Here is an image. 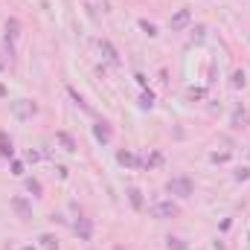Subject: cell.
Wrapping results in <instances>:
<instances>
[{
	"label": "cell",
	"instance_id": "6da1fadb",
	"mask_svg": "<svg viewBox=\"0 0 250 250\" xmlns=\"http://www.w3.org/2000/svg\"><path fill=\"white\" fill-rule=\"evenodd\" d=\"M166 192L175 195V198H192L195 195V181L187 178V175H175L166 181Z\"/></svg>",
	"mask_w": 250,
	"mask_h": 250
},
{
	"label": "cell",
	"instance_id": "7a4b0ae2",
	"mask_svg": "<svg viewBox=\"0 0 250 250\" xmlns=\"http://www.w3.org/2000/svg\"><path fill=\"white\" fill-rule=\"evenodd\" d=\"M9 114L18 123H26V120H32L38 114V102L35 99H15V102H9Z\"/></svg>",
	"mask_w": 250,
	"mask_h": 250
},
{
	"label": "cell",
	"instance_id": "3957f363",
	"mask_svg": "<svg viewBox=\"0 0 250 250\" xmlns=\"http://www.w3.org/2000/svg\"><path fill=\"white\" fill-rule=\"evenodd\" d=\"M148 212H151V218H157V221H169V218L178 215V204H175V201H154V204L148 207Z\"/></svg>",
	"mask_w": 250,
	"mask_h": 250
},
{
	"label": "cell",
	"instance_id": "277c9868",
	"mask_svg": "<svg viewBox=\"0 0 250 250\" xmlns=\"http://www.w3.org/2000/svg\"><path fill=\"white\" fill-rule=\"evenodd\" d=\"M9 207L15 209V215H18L21 221H29V218H32V204L26 201V195H15V198L9 201Z\"/></svg>",
	"mask_w": 250,
	"mask_h": 250
},
{
	"label": "cell",
	"instance_id": "5b68a950",
	"mask_svg": "<svg viewBox=\"0 0 250 250\" xmlns=\"http://www.w3.org/2000/svg\"><path fill=\"white\" fill-rule=\"evenodd\" d=\"M189 26H192V12H189V9H178V12L169 18V29H172V32H184Z\"/></svg>",
	"mask_w": 250,
	"mask_h": 250
},
{
	"label": "cell",
	"instance_id": "8992f818",
	"mask_svg": "<svg viewBox=\"0 0 250 250\" xmlns=\"http://www.w3.org/2000/svg\"><path fill=\"white\" fill-rule=\"evenodd\" d=\"M230 125H233V131H245V128H250V114H248L245 105H236V108H233Z\"/></svg>",
	"mask_w": 250,
	"mask_h": 250
},
{
	"label": "cell",
	"instance_id": "52a82bcc",
	"mask_svg": "<svg viewBox=\"0 0 250 250\" xmlns=\"http://www.w3.org/2000/svg\"><path fill=\"white\" fill-rule=\"evenodd\" d=\"M117 163L125 166V169H146V160H143V157H137V154H134V151H128V148L117 151Z\"/></svg>",
	"mask_w": 250,
	"mask_h": 250
},
{
	"label": "cell",
	"instance_id": "ba28073f",
	"mask_svg": "<svg viewBox=\"0 0 250 250\" xmlns=\"http://www.w3.org/2000/svg\"><path fill=\"white\" fill-rule=\"evenodd\" d=\"M73 233H76L82 242H90V239H93V218H76V221H73Z\"/></svg>",
	"mask_w": 250,
	"mask_h": 250
},
{
	"label": "cell",
	"instance_id": "9c48e42d",
	"mask_svg": "<svg viewBox=\"0 0 250 250\" xmlns=\"http://www.w3.org/2000/svg\"><path fill=\"white\" fill-rule=\"evenodd\" d=\"M93 137H96V143L108 146V143L114 140V128H111V123H105V120H96V123H93Z\"/></svg>",
	"mask_w": 250,
	"mask_h": 250
},
{
	"label": "cell",
	"instance_id": "30bf717a",
	"mask_svg": "<svg viewBox=\"0 0 250 250\" xmlns=\"http://www.w3.org/2000/svg\"><path fill=\"white\" fill-rule=\"evenodd\" d=\"M6 32H3V38H6V47H9V53H12V44L18 41V35H21V21L18 18H6V26H3Z\"/></svg>",
	"mask_w": 250,
	"mask_h": 250
},
{
	"label": "cell",
	"instance_id": "8fae6325",
	"mask_svg": "<svg viewBox=\"0 0 250 250\" xmlns=\"http://www.w3.org/2000/svg\"><path fill=\"white\" fill-rule=\"evenodd\" d=\"M56 143L62 146L64 151H70V154H76V151H79V143H76V137H73L70 131H56Z\"/></svg>",
	"mask_w": 250,
	"mask_h": 250
},
{
	"label": "cell",
	"instance_id": "7c38bea8",
	"mask_svg": "<svg viewBox=\"0 0 250 250\" xmlns=\"http://www.w3.org/2000/svg\"><path fill=\"white\" fill-rule=\"evenodd\" d=\"M99 50H102V59L108 64H120V53H117V47H114V41H108V38H102L99 41Z\"/></svg>",
	"mask_w": 250,
	"mask_h": 250
},
{
	"label": "cell",
	"instance_id": "4fadbf2b",
	"mask_svg": "<svg viewBox=\"0 0 250 250\" xmlns=\"http://www.w3.org/2000/svg\"><path fill=\"white\" fill-rule=\"evenodd\" d=\"M64 90H67V96H70V99H73V105H76V108H79V111H82V114H90V105H87V102H84V96H82V93H79V90H76V87H73V84H67V87H64Z\"/></svg>",
	"mask_w": 250,
	"mask_h": 250
},
{
	"label": "cell",
	"instance_id": "5bb4252c",
	"mask_svg": "<svg viewBox=\"0 0 250 250\" xmlns=\"http://www.w3.org/2000/svg\"><path fill=\"white\" fill-rule=\"evenodd\" d=\"M125 195H128V204H131L137 212L146 207V201H143V189H140V187H128V192H125Z\"/></svg>",
	"mask_w": 250,
	"mask_h": 250
},
{
	"label": "cell",
	"instance_id": "9a60e30c",
	"mask_svg": "<svg viewBox=\"0 0 250 250\" xmlns=\"http://www.w3.org/2000/svg\"><path fill=\"white\" fill-rule=\"evenodd\" d=\"M0 157L3 160H12L15 157V143L6 137V131H0Z\"/></svg>",
	"mask_w": 250,
	"mask_h": 250
},
{
	"label": "cell",
	"instance_id": "2e32d148",
	"mask_svg": "<svg viewBox=\"0 0 250 250\" xmlns=\"http://www.w3.org/2000/svg\"><path fill=\"white\" fill-rule=\"evenodd\" d=\"M38 248L41 250H59L62 245H59V239H56L53 233H41V236H38Z\"/></svg>",
	"mask_w": 250,
	"mask_h": 250
},
{
	"label": "cell",
	"instance_id": "e0dca14e",
	"mask_svg": "<svg viewBox=\"0 0 250 250\" xmlns=\"http://www.w3.org/2000/svg\"><path fill=\"white\" fill-rule=\"evenodd\" d=\"M23 189H26L32 198H44V187H41L38 178H26V181H23Z\"/></svg>",
	"mask_w": 250,
	"mask_h": 250
},
{
	"label": "cell",
	"instance_id": "ac0fdd59",
	"mask_svg": "<svg viewBox=\"0 0 250 250\" xmlns=\"http://www.w3.org/2000/svg\"><path fill=\"white\" fill-rule=\"evenodd\" d=\"M245 84H248V73H245L242 67L233 70V76H230V87H233V90H242Z\"/></svg>",
	"mask_w": 250,
	"mask_h": 250
},
{
	"label": "cell",
	"instance_id": "d6986e66",
	"mask_svg": "<svg viewBox=\"0 0 250 250\" xmlns=\"http://www.w3.org/2000/svg\"><path fill=\"white\" fill-rule=\"evenodd\" d=\"M137 102H140V108H143V111H151V108H154V93L146 87V90L140 93V99H137Z\"/></svg>",
	"mask_w": 250,
	"mask_h": 250
},
{
	"label": "cell",
	"instance_id": "ffe728a7",
	"mask_svg": "<svg viewBox=\"0 0 250 250\" xmlns=\"http://www.w3.org/2000/svg\"><path fill=\"white\" fill-rule=\"evenodd\" d=\"M166 250H189V245L181 236H166Z\"/></svg>",
	"mask_w": 250,
	"mask_h": 250
},
{
	"label": "cell",
	"instance_id": "44dd1931",
	"mask_svg": "<svg viewBox=\"0 0 250 250\" xmlns=\"http://www.w3.org/2000/svg\"><path fill=\"white\" fill-rule=\"evenodd\" d=\"M137 26H140V29H143V32H146L148 38H157V26H154L151 21H146V18H140V21H137Z\"/></svg>",
	"mask_w": 250,
	"mask_h": 250
},
{
	"label": "cell",
	"instance_id": "7402d4cb",
	"mask_svg": "<svg viewBox=\"0 0 250 250\" xmlns=\"http://www.w3.org/2000/svg\"><path fill=\"white\" fill-rule=\"evenodd\" d=\"M204 41H207V26L198 23V26L192 29V44H204Z\"/></svg>",
	"mask_w": 250,
	"mask_h": 250
},
{
	"label": "cell",
	"instance_id": "603a6c76",
	"mask_svg": "<svg viewBox=\"0 0 250 250\" xmlns=\"http://www.w3.org/2000/svg\"><path fill=\"white\" fill-rule=\"evenodd\" d=\"M9 169H12V175H15V178H23V172H26V166H23V160H15V157L9 160Z\"/></svg>",
	"mask_w": 250,
	"mask_h": 250
},
{
	"label": "cell",
	"instance_id": "cb8c5ba5",
	"mask_svg": "<svg viewBox=\"0 0 250 250\" xmlns=\"http://www.w3.org/2000/svg\"><path fill=\"white\" fill-rule=\"evenodd\" d=\"M187 96L192 99V102H201V99H207V87H189Z\"/></svg>",
	"mask_w": 250,
	"mask_h": 250
},
{
	"label": "cell",
	"instance_id": "d4e9b609",
	"mask_svg": "<svg viewBox=\"0 0 250 250\" xmlns=\"http://www.w3.org/2000/svg\"><path fill=\"white\" fill-rule=\"evenodd\" d=\"M160 163H163V154H160V151H151V157L146 160V169H151V166H160Z\"/></svg>",
	"mask_w": 250,
	"mask_h": 250
},
{
	"label": "cell",
	"instance_id": "484cf974",
	"mask_svg": "<svg viewBox=\"0 0 250 250\" xmlns=\"http://www.w3.org/2000/svg\"><path fill=\"white\" fill-rule=\"evenodd\" d=\"M233 178H236L239 184H242V181H250V169H248V166H242V169H236V175H233Z\"/></svg>",
	"mask_w": 250,
	"mask_h": 250
},
{
	"label": "cell",
	"instance_id": "4316f807",
	"mask_svg": "<svg viewBox=\"0 0 250 250\" xmlns=\"http://www.w3.org/2000/svg\"><path fill=\"white\" fill-rule=\"evenodd\" d=\"M209 160H212V163H227V160H230V151H215Z\"/></svg>",
	"mask_w": 250,
	"mask_h": 250
},
{
	"label": "cell",
	"instance_id": "83f0119b",
	"mask_svg": "<svg viewBox=\"0 0 250 250\" xmlns=\"http://www.w3.org/2000/svg\"><path fill=\"white\" fill-rule=\"evenodd\" d=\"M134 79H137V84H140L143 90L148 87V79H146V73H134Z\"/></svg>",
	"mask_w": 250,
	"mask_h": 250
},
{
	"label": "cell",
	"instance_id": "f1b7e54d",
	"mask_svg": "<svg viewBox=\"0 0 250 250\" xmlns=\"http://www.w3.org/2000/svg\"><path fill=\"white\" fill-rule=\"evenodd\" d=\"M26 160H29V163H38V160H41V154H38V151H32V148H29V151H26Z\"/></svg>",
	"mask_w": 250,
	"mask_h": 250
},
{
	"label": "cell",
	"instance_id": "f546056e",
	"mask_svg": "<svg viewBox=\"0 0 250 250\" xmlns=\"http://www.w3.org/2000/svg\"><path fill=\"white\" fill-rule=\"evenodd\" d=\"M9 96V90H6V84H0V99H6Z\"/></svg>",
	"mask_w": 250,
	"mask_h": 250
},
{
	"label": "cell",
	"instance_id": "4dcf8cb0",
	"mask_svg": "<svg viewBox=\"0 0 250 250\" xmlns=\"http://www.w3.org/2000/svg\"><path fill=\"white\" fill-rule=\"evenodd\" d=\"M3 70H6V62H3V59H0V73H3Z\"/></svg>",
	"mask_w": 250,
	"mask_h": 250
},
{
	"label": "cell",
	"instance_id": "1f68e13d",
	"mask_svg": "<svg viewBox=\"0 0 250 250\" xmlns=\"http://www.w3.org/2000/svg\"><path fill=\"white\" fill-rule=\"evenodd\" d=\"M114 250H131V248H123V245H117V248H114Z\"/></svg>",
	"mask_w": 250,
	"mask_h": 250
},
{
	"label": "cell",
	"instance_id": "d6a6232c",
	"mask_svg": "<svg viewBox=\"0 0 250 250\" xmlns=\"http://www.w3.org/2000/svg\"><path fill=\"white\" fill-rule=\"evenodd\" d=\"M23 250H38V248H32V245H26V248H23Z\"/></svg>",
	"mask_w": 250,
	"mask_h": 250
},
{
	"label": "cell",
	"instance_id": "836d02e7",
	"mask_svg": "<svg viewBox=\"0 0 250 250\" xmlns=\"http://www.w3.org/2000/svg\"><path fill=\"white\" fill-rule=\"evenodd\" d=\"M87 250H93V248H87Z\"/></svg>",
	"mask_w": 250,
	"mask_h": 250
},
{
	"label": "cell",
	"instance_id": "e575fe53",
	"mask_svg": "<svg viewBox=\"0 0 250 250\" xmlns=\"http://www.w3.org/2000/svg\"><path fill=\"white\" fill-rule=\"evenodd\" d=\"M248 239H250V236H248Z\"/></svg>",
	"mask_w": 250,
	"mask_h": 250
}]
</instances>
